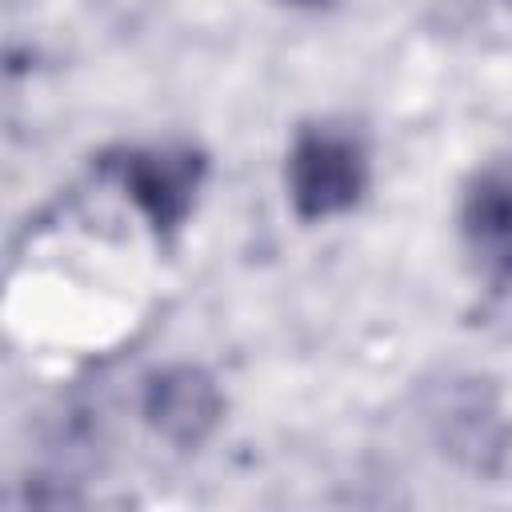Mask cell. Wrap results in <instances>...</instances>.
<instances>
[{
  "mask_svg": "<svg viewBox=\"0 0 512 512\" xmlns=\"http://www.w3.org/2000/svg\"><path fill=\"white\" fill-rule=\"evenodd\" d=\"M284 184L300 220L340 216L368 188V152L340 128H300L288 148Z\"/></svg>",
  "mask_w": 512,
  "mask_h": 512,
  "instance_id": "1",
  "label": "cell"
},
{
  "mask_svg": "<svg viewBox=\"0 0 512 512\" xmlns=\"http://www.w3.org/2000/svg\"><path fill=\"white\" fill-rule=\"evenodd\" d=\"M108 172L148 220V228L156 236H172L196 208V192L204 184V156L184 144L124 148L116 160H108Z\"/></svg>",
  "mask_w": 512,
  "mask_h": 512,
  "instance_id": "2",
  "label": "cell"
},
{
  "mask_svg": "<svg viewBox=\"0 0 512 512\" xmlns=\"http://www.w3.org/2000/svg\"><path fill=\"white\" fill-rule=\"evenodd\" d=\"M460 232L480 272L496 284H512V168L508 164H492L468 180L460 200Z\"/></svg>",
  "mask_w": 512,
  "mask_h": 512,
  "instance_id": "3",
  "label": "cell"
},
{
  "mask_svg": "<svg viewBox=\"0 0 512 512\" xmlns=\"http://www.w3.org/2000/svg\"><path fill=\"white\" fill-rule=\"evenodd\" d=\"M140 412L164 440H172L180 448H192L216 428L220 392H216L208 372H200L192 364H176V368H164V372L148 376Z\"/></svg>",
  "mask_w": 512,
  "mask_h": 512,
  "instance_id": "4",
  "label": "cell"
},
{
  "mask_svg": "<svg viewBox=\"0 0 512 512\" xmlns=\"http://www.w3.org/2000/svg\"><path fill=\"white\" fill-rule=\"evenodd\" d=\"M296 4H316V0H296Z\"/></svg>",
  "mask_w": 512,
  "mask_h": 512,
  "instance_id": "5",
  "label": "cell"
}]
</instances>
